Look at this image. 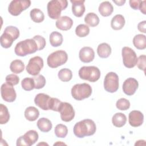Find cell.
<instances>
[{
    "label": "cell",
    "mask_w": 146,
    "mask_h": 146,
    "mask_svg": "<svg viewBox=\"0 0 146 146\" xmlns=\"http://www.w3.org/2000/svg\"><path fill=\"white\" fill-rule=\"evenodd\" d=\"M119 77L114 72H108L104 78V90L110 93H113L119 88Z\"/></svg>",
    "instance_id": "cell-10"
},
{
    "label": "cell",
    "mask_w": 146,
    "mask_h": 146,
    "mask_svg": "<svg viewBox=\"0 0 146 146\" xmlns=\"http://www.w3.org/2000/svg\"><path fill=\"white\" fill-rule=\"evenodd\" d=\"M68 59L67 52L64 50H58L50 54L47 59V63L51 68H56L66 63Z\"/></svg>",
    "instance_id": "cell-7"
},
{
    "label": "cell",
    "mask_w": 146,
    "mask_h": 146,
    "mask_svg": "<svg viewBox=\"0 0 146 146\" xmlns=\"http://www.w3.org/2000/svg\"><path fill=\"white\" fill-rule=\"evenodd\" d=\"M79 77L91 82H95L100 77V71L95 66L82 67L78 72Z\"/></svg>",
    "instance_id": "cell-6"
},
{
    "label": "cell",
    "mask_w": 146,
    "mask_h": 146,
    "mask_svg": "<svg viewBox=\"0 0 146 146\" xmlns=\"http://www.w3.org/2000/svg\"><path fill=\"white\" fill-rule=\"evenodd\" d=\"M57 144H59V145H60V144H63V145H66V144H64V143H59V142H58V143H55V144H54V145H57Z\"/></svg>",
    "instance_id": "cell-48"
},
{
    "label": "cell",
    "mask_w": 146,
    "mask_h": 146,
    "mask_svg": "<svg viewBox=\"0 0 146 146\" xmlns=\"http://www.w3.org/2000/svg\"><path fill=\"white\" fill-rule=\"evenodd\" d=\"M10 119V114L6 106L3 104H0V124H5Z\"/></svg>",
    "instance_id": "cell-32"
},
{
    "label": "cell",
    "mask_w": 146,
    "mask_h": 146,
    "mask_svg": "<svg viewBox=\"0 0 146 146\" xmlns=\"http://www.w3.org/2000/svg\"><path fill=\"white\" fill-rule=\"evenodd\" d=\"M97 53L101 58H107L111 54V48L107 43H100L98 46Z\"/></svg>",
    "instance_id": "cell-23"
},
{
    "label": "cell",
    "mask_w": 146,
    "mask_h": 146,
    "mask_svg": "<svg viewBox=\"0 0 146 146\" xmlns=\"http://www.w3.org/2000/svg\"><path fill=\"white\" fill-rule=\"evenodd\" d=\"M136 64L140 70H143L145 72L146 68V56L145 55H141L139 56V57L137 58Z\"/></svg>",
    "instance_id": "cell-42"
},
{
    "label": "cell",
    "mask_w": 146,
    "mask_h": 146,
    "mask_svg": "<svg viewBox=\"0 0 146 146\" xmlns=\"http://www.w3.org/2000/svg\"><path fill=\"white\" fill-rule=\"evenodd\" d=\"M59 79L62 82H68L72 78V72L71 70L64 68L61 69L58 74Z\"/></svg>",
    "instance_id": "cell-33"
},
{
    "label": "cell",
    "mask_w": 146,
    "mask_h": 146,
    "mask_svg": "<svg viewBox=\"0 0 146 146\" xmlns=\"http://www.w3.org/2000/svg\"><path fill=\"white\" fill-rule=\"evenodd\" d=\"M42 144H44V145H48V144H46V143H39L38 145H42Z\"/></svg>",
    "instance_id": "cell-49"
},
{
    "label": "cell",
    "mask_w": 146,
    "mask_h": 146,
    "mask_svg": "<svg viewBox=\"0 0 146 146\" xmlns=\"http://www.w3.org/2000/svg\"><path fill=\"white\" fill-rule=\"evenodd\" d=\"M128 121L132 127H139L143 123L144 115L140 111H132L128 115Z\"/></svg>",
    "instance_id": "cell-16"
},
{
    "label": "cell",
    "mask_w": 146,
    "mask_h": 146,
    "mask_svg": "<svg viewBox=\"0 0 146 146\" xmlns=\"http://www.w3.org/2000/svg\"><path fill=\"white\" fill-rule=\"evenodd\" d=\"M10 69L11 71L13 73L19 74L24 70L25 64L21 60H19V59L14 60L10 63Z\"/></svg>",
    "instance_id": "cell-29"
},
{
    "label": "cell",
    "mask_w": 146,
    "mask_h": 146,
    "mask_svg": "<svg viewBox=\"0 0 146 146\" xmlns=\"http://www.w3.org/2000/svg\"><path fill=\"white\" fill-rule=\"evenodd\" d=\"M90 33V28L84 24H80L75 29V34L79 37H85Z\"/></svg>",
    "instance_id": "cell-35"
},
{
    "label": "cell",
    "mask_w": 146,
    "mask_h": 146,
    "mask_svg": "<svg viewBox=\"0 0 146 146\" xmlns=\"http://www.w3.org/2000/svg\"><path fill=\"white\" fill-rule=\"evenodd\" d=\"M35 83V88H42L46 84V79L42 75H38L34 76L33 78Z\"/></svg>",
    "instance_id": "cell-37"
},
{
    "label": "cell",
    "mask_w": 146,
    "mask_h": 146,
    "mask_svg": "<svg viewBox=\"0 0 146 146\" xmlns=\"http://www.w3.org/2000/svg\"><path fill=\"white\" fill-rule=\"evenodd\" d=\"M145 25H146V21H143L140 22L137 25V29H138V30L140 32H141V33H146Z\"/></svg>",
    "instance_id": "cell-44"
},
{
    "label": "cell",
    "mask_w": 146,
    "mask_h": 146,
    "mask_svg": "<svg viewBox=\"0 0 146 146\" xmlns=\"http://www.w3.org/2000/svg\"><path fill=\"white\" fill-rule=\"evenodd\" d=\"M54 132L57 137L64 138L68 133L67 127L62 124H59L56 125L54 129Z\"/></svg>",
    "instance_id": "cell-34"
},
{
    "label": "cell",
    "mask_w": 146,
    "mask_h": 146,
    "mask_svg": "<svg viewBox=\"0 0 146 146\" xmlns=\"http://www.w3.org/2000/svg\"><path fill=\"white\" fill-rule=\"evenodd\" d=\"M139 83L137 80L133 78L127 79L123 83V90L125 94L128 96L133 95L138 88Z\"/></svg>",
    "instance_id": "cell-15"
},
{
    "label": "cell",
    "mask_w": 146,
    "mask_h": 146,
    "mask_svg": "<svg viewBox=\"0 0 146 146\" xmlns=\"http://www.w3.org/2000/svg\"><path fill=\"white\" fill-rule=\"evenodd\" d=\"M80 60L83 63H90L95 58V52L92 48L88 46L82 48L79 51Z\"/></svg>",
    "instance_id": "cell-18"
},
{
    "label": "cell",
    "mask_w": 146,
    "mask_h": 146,
    "mask_svg": "<svg viewBox=\"0 0 146 146\" xmlns=\"http://www.w3.org/2000/svg\"><path fill=\"white\" fill-rule=\"evenodd\" d=\"M73 25L72 19L67 16H62L58 18L55 22L56 27L61 30H70Z\"/></svg>",
    "instance_id": "cell-19"
},
{
    "label": "cell",
    "mask_w": 146,
    "mask_h": 146,
    "mask_svg": "<svg viewBox=\"0 0 146 146\" xmlns=\"http://www.w3.org/2000/svg\"><path fill=\"white\" fill-rule=\"evenodd\" d=\"M51 97L44 93L37 94L34 98L35 104L43 110H49V104Z\"/></svg>",
    "instance_id": "cell-17"
},
{
    "label": "cell",
    "mask_w": 146,
    "mask_h": 146,
    "mask_svg": "<svg viewBox=\"0 0 146 146\" xmlns=\"http://www.w3.org/2000/svg\"><path fill=\"white\" fill-rule=\"evenodd\" d=\"M19 36V30L13 26H7L0 38L1 45L2 47L8 48L10 47L13 42Z\"/></svg>",
    "instance_id": "cell-3"
},
{
    "label": "cell",
    "mask_w": 146,
    "mask_h": 146,
    "mask_svg": "<svg viewBox=\"0 0 146 146\" xmlns=\"http://www.w3.org/2000/svg\"><path fill=\"white\" fill-rule=\"evenodd\" d=\"M113 2H114V3H115L116 4V5H117V6H122V5H123L124 3H125V0H120V1H113Z\"/></svg>",
    "instance_id": "cell-46"
},
{
    "label": "cell",
    "mask_w": 146,
    "mask_h": 146,
    "mask_svg": "<svg viewBox=\"0 0 146 146\" xmlns=\"http://www.w3.org/2000/svg\"><path fill=\"white\" fill-rule=\"evenodd\" d=\"M43 67V59L39 56H36L31 58L29 60L26 69L29 74L36 76L39 74Z\"/></svg>",
    "instance_id": "cell-11"
},
{
    "label": "cell",
    "mask_w": 146,
    "mask_h": 146,
    "mask_svg": "<svg viewBox=\"0 0 146 146\" xmlns=\"http://www.w3.org/2000/svg\"><path fill=\"white\" fill-rule=\"evenodd\" d=\"M5 80H6V82L7 84L12 86L18 84L19 82V77L15 74H9L7 75L5 78Z\"/></svg>",
    "instance_id": "cell-40"
},
{
    "label": "cell",
    "mask_w": 146,
    "mask_h": 146,
    "mask_svg": "<svg viewBox=\"0 0 146 146\" xmlns=\"http://www.w3.org/2000/svg\"><path fill=\"white\" fill-rule=\"evenodd\" d=\"M99 12L103 17H108L112 14L113 11L112 5L109 1L102 2L99 6Z\"/></svg>",
    "instance_id": "cell-22"
},
{
    "label": "cell",
    "mask_w": 146,
    "mask_h": 146,
    "mask_svg": "<svg viewBox=\"0 0 146 146\" xmlns=\"http://www.w3.org/2000/svg\"><path fill=\"white\" fill-rule=\"evenodd\" d=\"M133 44L134 46L139 50H144L146 48L145 35L143 34H137L133 38Z\"/></svg>",
    "instance_id": "cell-28"
},
{
    "label": "cell",
    "mask_w": 146,
    "mask_h": 146,
    "mask_svg": "<svg viewBox=\"0 0 146 146\" xmlns=\"http://www.w3.org/2000/svg\"><path fill=\"white\" fill-rule=\"evenodd\" d=\"M141 1L140 0H130L129 3L131 7L134 10H138L139 9Z\"/></svg>",
    "instance_id": "cell-43"
},
{
    "label": "cell",
    "mask_w": 146,
    "mask_h": 146,
    "mask_svg": "<svg viewBox=\"0 0 146 146\" xmlns=\"http://www.w3.org/2000/svg\"><path fill=\"white\" fill-rule=\"evenodd\" d=\"M62 102H61L59 99L57 98H51L49 104V110L59 112Z\"/></svg>",
    "instance_id": "cell-39"
},
{
    "label": "cell",
    "mask_w": 146,
    "mask_h": 146,
    "mask_svg": "<svg viewBox=\"0 0 146 146\" xmlns=\"http://www.w3.org/2000/svg\"><path fill=\"white\" fill-rule=\"evenodd\" d=\"M145 3H146L145 1H141V3H140V7H139V10L144 15L146 14V12H145V10H146Z\"/></svg>",
    "instance_id": "cell-45"
},
{
    "label": "cell",
    "mask_w": 146,
    "mask_h": 146,
    "mask_svg": "<svg viewBox=\"0 0 146 146\" xmlns=\"http://www.w3.org/2000/svg\"><path fill=\"white\" fill-rule=\"evenodd\" d=\"M33 38L36 41L38 44V50H42L44 48L46 42L45 39L43 36L37 35L34 36Z\"/></svg>",
    "instance_id": "cell-41"
},
{
    "label": "cell",
    "mask_w": 146,
    "mask_h": 146,
    "mask_svg": "<svg viewBox=\"0 0 146 146\" xmlns=\"http://www.w3.org/2000/svg\"><path fill=\"white\" fill-rule=\"evenodd\" d=\"M36 51H38V46L33 38L27 39L18 42L14 48L15 54L19 56H25L33 54Z\"/></svg>",
    "instance_id": "cell-2"
},
{
    "label": "cell",
    "mask_w": 146,
    "mask_h": 146,
    "mask_svg": "<svg viewBox=\"0 0 146 146\" xmlns=\"http://www.w3.org/2000/svg\"><path fill=\"white\" fill-rule=\"evenodd\" d=\"M37 127L38 129L43 132H48L51 129L52 124L51 121L47 118L42 117L37 121Z\"/></svg>",
    "instance_id": "cell-24"
},
{
    "label": "cell",
    "mask_w": 146,
    "mask_h": 146,
    "mask_svg": "<svg viewBox=\"0 0 146 146\" xmlns=\"http://www.w3.org/2000/svg\"><path fill=\"white\" fill-rule=\"evenodd\" d=\"M30 15L31 19L36 23H40L44 21V15L39 9L34 8L30 11Z\"/></svg>",
    "instance_id": "cell-31"
},
{
    "label": "cell",
    "mask_w": 146,
    "mask_h": 146,
    "mask_svg": "<svg viewBox=\"0 0 146 146\" xmlns=\"http://www.w3.org/2000/svg\"><path fill=\"white\" fill-rule=\"evenodd\" d=\"M22 88L25 91H31L35 88V83L33 78H25L21 82Z\"/></svg>",
    "instance_id": "cell-36"
},
{
    "label": "cell",
    "mask_w": 146,
    "mask_h": 146,
    "mask_svg": "<svg viewBox=\"0 0 146 146\" xmlns=\"http://www.w3.org/2000/svg\"><path fill=\"white\" fill-rule=\"evenodd\" d=\"M144 141V140H138V141H136V143H135V145H144V144H142V142H143V141Z\"/></svg>",
    "instance_id": "cell-47"
},
{
    "label": "cell",
    "mask_w": 146,
    "mask_h": 146,
    "mask_svg": "<svg viewBox=\"0 0 146 146\" xmlns=\"http://www.w3.org/2000/svg\"><path fill=\"white\" fill-rule=\"evenodd\" d=\"M121 55L124 66L128 68L134 67L137 62V57L133 50L129 47H124L122 48Z\"/></svg>",
    "instance_id": "cell-8"
},
{
    "label": "cell",
    "mask_w": 146,
    "mask_h": 146,
    "mask_svg": "<svg viewBox=\"0 0 146 146\" xmlns=\"http://www.w3.org/2000/svg\"><path fill=\"white\" fill-rule=\"evenodd\" d=\"M30 5V0H14L10 3L8 6V11L12 15L18 16L23 11L29 8Z\"/></svg>",
    "instance_id": "cell-9"
},
{
    "label": "cell",
    "mask_w": 146,
    "mask_h": 146,
    "mask_svg": "<svg viewBox=\"0 0 146 146\" xmlns=\"http://www.w3.org/2000/svg\"><path fill=\"white\" fill-rule=\"evenodd\" d=\"M85 23L90 26L95 27L99 23V18L94 13H88L84 18Z\"/></svg>",
    "instance_id": "cell-30"
},
{
    "label": "cell",
    "mask_w": 146,
    "mask_h": 146,
    "mask_svg": "<svg viewBox=\"0 0 146 146\" xmlns=\"http://www.w3.org/2000/svg\"><path fill=\"white\" fill-rule=\"evenodd\" d=\"M2 99L7 102H13L17 98V94L14 87L7 83L2 84L1 87Z\"/></svg>",
    "instance_id": "cell-14"
},
{
    "label": "cell",
    "mask_w": 146,
    "mask_h": 146,
    "mask_svg": "<svg viewBox=\"0 0 146 146\" xmlns=\"http://www.w3.org/2000/svg\"><path fill=\"white\" fill-rule=\"evenodd\" d=\"M116 106L120 110L125 111L130 107V102L125 98H120L116 102Z\"/></svg>",
    "instance_id": "cell-38"
},
{
    "label": "cell",
    "mask_w": 146,
    "mask_h": 146,
    "mask_svg": "<svg viewBox=\"0 0 146 146\" xmlns=\"http://www.w3.org/2000/svg\"><path fill=\"white\" fill-rule=\"evenodd\" d=\"M70 2L72 3V12L73 14L76 17H81L85 11L84 5L85 1L71 0Z\"/></svg>",
    "instance_id": "cell-20"
},
{
    "label": "cell",
    "mask_w": 146,
    "mask_h": 146,
    "mask_svg": "<svg viewBox=\"0 0 146 146\" xmlns=\"http://www.w3.org/2000/svg\"><path fill=\"white\" fill-rule=\"evenodd\" d=\"M125 25L124 17L121 14L115 15L111 21V26L115 30H119L122 29Z\"/></svg>",
    "instance_id": "cell-21"
},
{
    "label": "cell",
    "mask_w": 146,
    "mask_h": 146,
    "mask_svg": "<svg viewBox=\"0 0 146 146\" xmlns=\"http://www.w3.org/2000/svg\"><path fill=\"white\" fill-rule=\"evenodd\" d=\"M59 112L62 120L65 122H69L74 118L75 111L70 103L62 102Z\"/></svg>",
    "instance_id": "cell-13"
},
{
    "label": "cell",
    "mask_w": 146,
    "mask_h": 146,
    "mask_svg": "<svg viewBox=\"0 0 146 146\" xmlns=\"http://www.w3.org/2000/svg\"><path fill=\"white\" fill-rule=\"evenodd\" d=\"M68 6L66 0H52L48 2L47 6L48 17L52 19L60 18L61 12L65 10Z\"/></svg>",
    "instance_id": "cell-4"
},
{
    "label": "cell",
    "mask_w": 146,
    "mask_h": 146,
    "mask_svg": "<svg viewBox=\"0 0 146 146\" xmlns=\"http://www.w3.org/2000/svg\"><path fill=\"white\" fill-rule=\"evenodd\" d=\"M92 94V88L87 83L76 84L71 88V95L76 100H82L89 98Z\"/></svg>",
    "instance_id": "cell-5"
},
{
    "label": "cell",
    "mask_w": 146,
    "mask_h": 146,
    "mask_svg": "<svg viewBox=\"0 0 146 146\" xmlns=\"http://www.w3.org/2000/svg\"><path fill=\"white\" fill-rule=\"evenodd\" d=\"M96 126L95 122L88 119L76 123L73 128L74 135L79 138L92 136L96 132Z\"/></svg>",
    "instance_id": "cell-1"
},
{
    "label": "cell",
    "mask_w": 146,
    "mask_h": 146,
    "mask_svg": "<svg viewBox=\"0 0 146 146\" xmlns=\"http://www.w3.org/2000/svg\"><path fill=\"white\" fill-rule=\"evenodd\" d=\"M50 43L52 47L60 46L63 43V36L58 31H53L50 35Z\"/></svg>",
    "instance_id": "cell-27"
},
{
    "label": "cell",
    "mask_w": 146,
    "mask_h": 146,
    "mask_svg": "<svg viewBox=\"0 0 146 146\" xmlns=\"http://www.w3.org/2000/svg\"><path fill=\"white\" fill-rule=\"evenodd\" d=\"M39 116V112L35 107H28L25 111V117L29 121H34L38 119Z\"/></svg>",
    "instance_id": "cell-25"
},
{
    "label": "cell",
    "mask_w": 146,
    "mask_h": 146,
    "mask_svg": "<svg viewBox=\"0 0 146 146\" xmlns=\"http://www.w3.org/2000/svg\"><path fill=\"white\" fill-rule=\"evenodd\" d=\"M38 133L35 130H30L23 135L21 136L17 140V145L31 146L35 144L38 139Z\"/></svg>",
    "instance_id": "cell-12"
},
{
    "label": "cell",
    "mask_w": 146,
    "mask_h": 146,
    "mask_svg": "<svg viewBox=\"0 0 146 146\" xmlns=\"http://www.w3.org/2000/svg\"><path fill=\"white\" fill-rule=\"evenodd\" d=\"M127 121V117L125 114L118 112L114 114L112 118V122L114 126L116 127H122L124 126Z\"/></svg>",
    "instance_id": "cell-26"
}]
</instances>
